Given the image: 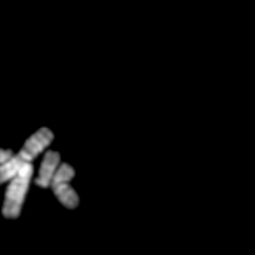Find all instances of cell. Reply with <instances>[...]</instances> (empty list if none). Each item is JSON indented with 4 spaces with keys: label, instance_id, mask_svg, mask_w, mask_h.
Wrapping results in <instances>:
<instances>
[{
    "label": "cell",
    "instance_id": "6da1fadb",
    "mask_svg": "<svg viewBox=\"0 0 255 255\" xmlns=\"http://www.w3.org/2000/svg\"><path fill=\"white\" fill-rule=\"evenodd\" d=\"M31 177H33V165L25 162L22 168L19 169V172L16 174V177L10 180V184L4 194V202H3V209H1L6 218L19 217Z\"/></svg>",
    "mask_w": 255,
    "mask_h": 255
},
{
    "label": "cell",
    "instance_id": "7a4b0ae2",
    "mask_svg": "<svg viewBox=\"0 0 255 255\" xmlns=\"http://www.w3.org/2000/svg\"><path fill=\"white\" fill-rule=\"evenodd\" d=\"M54 139V133L51 129L48 128H40L37 132H34L22 145L21 151L18 153V156L24 160V162H31L33 159L37 157L39 153H42Z\"/></svg>",
    "mask_w": 255,
    "mask_h": 255
},
{
    "label": "cell",
    "instance_id": "3957f363",
    "mask_svg": "<svg viewBox=\"0 0 255 255\" xmlns=\"http://www.w3.org/2000/svg\"><path fill=\"white\" fill-rule=\"evenodd\" d=\"M60 160H61V156L58 151H48L42 165H40V171H39V177L36 180L37 186L39 187H49L51 186V181L60 166Z\"/></svg>",
    "mask_w": 255,
    "mask_h": 255
},
{
    "label": "cell",
    "instance_id": "277c9868",
    "mask_svg": "<svg viewBox=\"0 0 255 255\" xmlns=\"http://www.w3.org/2000/svg\"><path fill=\"white\" fill-rule=\"evenodd\" d=\"M51 187L55 193V196L58 197V200L63 203L65 208L74 209L79 205V196H77L76 190L70 186V183H61V184H55V186H51Z\"/></svg>",
    "mask_w": 255,
    "mask_h": 255
},
{
    "label": "cell",
    "instance_id": "5b68a950",
    "mask_svg": "<svg viewBox=\"0 0 255 255\" xmlns=\"http://www.w3.org/2000/svg\"><path fill=\"white\" fill-rule=\"evenodd\" d=\"M24 163H25V162L16 154V156H13L9 162L0 165V184L13 180V178L16 177V174L19 172V169L22 168Z\"/></svg>",
    "mask_w": 255,
    "mask_h": 255
},
{
    "label": "cell",
    "instance_id": "8992f818",
    "mask_svg": "<svg viewBox=\"0 0 255 255\" xmlns=\"http://www.w3.org/2000/svg\"><path fill=\"white\" fill-rule=\"evenodd\" d=\"M74 177V169L68 165V163H63L58 166L52 181H51V186H55V184H61V183H68L71 181Z\"/></svg>",
    "mask_w": 255,
    "mask_h": 255
},
{
    "label": "cell",
    "instance_id": "52a82bcc",
    "mask_svg": "<svg viewBox=\"0 0 255 255\" xmlns=\"http://www.w3.org/2000/svg\"><path fill=\"white\" fill-rule=\"evenodd\" d=\"M13 156H15V154H13L12 150H3V148H0V165L9 162Z\"/></svg>",
    "mask_w": 255,
    "mask_h": 255
}]
</instances>
